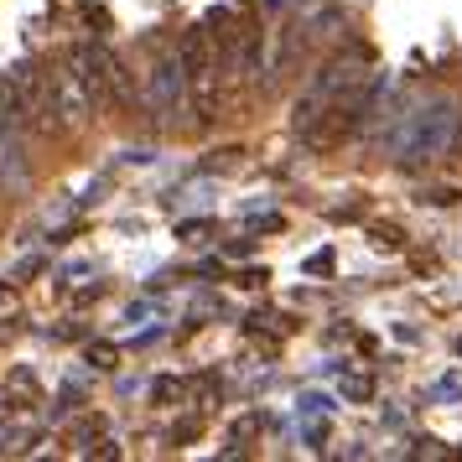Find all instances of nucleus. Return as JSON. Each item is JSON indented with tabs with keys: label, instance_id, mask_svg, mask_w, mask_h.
<instances>
[{
	"label": "nucleus",
	"instance_id": "ddd939ff",
	"mask_svg": "<svg viewBox=\"0 0 462 462\" xmlns=\"http://www.w3.org/2000/svg\"><path fill=\"white\" fill-rule=\"evenodd\" d=\"M457 358H462V337H457Z\"/></svg>",
	"mask_w": 462,
	"mask_h": 462
},
{
	"label": "nucleus",
	"instance_id": "20e7f679",
	"mask_svg": "<svg viewBox=\"0 0 462 462\" xmlns=\"http://www.w3.org/2000/svg\"><path fill=\"white\" fill-rule=\"evenodd\" d=\"M141 105H146V115L151 120H162V125H182V120H188L192 84H188V63H182L177 42L151 52L146 84H141Z\"/></svg>",
	"mask_w": 462,
	"mask_h": 462
},
{
	"label": "nucleus",
	"instance_id": "1a4fd4ad",
	"mask_svg": "<svg viewBox=\"0 0 462 462\" xmlns=\"http://www.w3.org/2000/svg\"><path fill=\"white\" fill-rule=\"evenodd\" d=\"M343 390H348V395H354V400H369V379H348Z\"/></svg>",
	"mask_w": 462,
	"mask_h": 462
},
{
	"label": "nucleus",
	"instance_id": "7ed1b4c3",
	"mask_svg": "<svg viewBox=\"0 0 462 462\" xmlns=\"http://www.w3.org/2000/svg\"><path fill=\"white\" fill-rule=\"evenodd\" d=\"M369 84H374L369 52H364V47H348V52H337V58H328V63H322V68L312 73L307 94L296 99L291 125H307L312 115H322L328 105H343V99H354V94H364Z\"/></svg>",
	"mask_w": 462,
	"mask_h": 462
},
{
	"label": "nucleus",
	"instance_id": "f8f14e48",
	"mask_svg": "<svg viewBox=\"0 0 462 462\" xmlns=\"http://www.w3.org/2000/svg\"><path fill=\"white\" fill-rule=\"evenodd\" d=\"M5 337H11V328H0V343H5Z\"/></svg>",
	"mask_w": 462,
	"mask_h": 462
},
{
	"label": "nucleus",
	"instance_id": "423d86ee",
	"mask_svg": "<svg viewBox=\"0 0 462 462\" xmlns=\"http://www.w3.org/2000/svg\"><path fill=\"white\" fill-rule=\"evenodd\" d=\"M32 188V156L16 135H0V192L16 198V192Z\"/></svg>",
	"mask_w": 462,
	"mask_h": 462
},
{
	"label": "nucleus",
	"instance_id": "9d476101",
	"mask_svg": "<svg viewBox=\"0 0 462 462\" xmlns=\"http://www.w3.org/2000/svg\"><path fill=\"white\" fill-rule=\"evenodd\" d=\"M437 395H462V379H457V374H452V379H441V384H437Z\"/></svg>",
	"mask_w": 462,
	"mask_h": 462
},
{
	"label": "nucleus",
	"instance_id": "9b49d317",
	"mask_svg": "<svg viewBox=\"0 0 462 462\" xmlns=\"http://www.w3.org/2000/svg\"><path fill=\"white\" fill-rule=\"evenodd\" d=\"M109 358H115L109 348H88V364H99V369H109Z\"/></svg>",
	"mask_w": 462,
	"mask_h": 462
},
{
	"label": "nucleus",
	"instance_id": "6e6552de",
	"mask_svg": "<svg viewBox=\"0 0 462 462\" xmlns=\"http://www.w3.org/2000/svg\"><path fill=\"white\" fill-rule=\"evenodd\" d=\"M99 431H105V420H84L79 426V441H99Z\"/></svg>",
	"mask_w": 462,
	"mask_h": 462
},
{
	"label": "nucleus",
	"instance_id": "f03ea898",
	"mask_svg": "<svg viewBox=\"0 0 462 462\" xmlns=\"http://www.w3.org/2000/svg\"><path fill=\"white\" fill-rule=\"evenodd\" d=\"M177 52H182V63H188L198 125H213V120L224 115V99H229V73H224V58H218V42H213L208 22L188 26V32L177 37Z\"/></svg>",
	"mask_w": 462,
	"mask_h": 462
},
{
	"label": "nucleus",
	"instance_id": "0eeeda50",
	"mask_svg": "<svg viewBox=\"0 0 462 462\" xmlns=\"http://www.w3.org/2000/svg\"><path fill=\"white\" fill-rule=\"evenodd\" d=\"M177 395H182V379H156V384H151V400H162V405L177 400Z\"/></svg>",
	"mask_w": 462,
	"mask_h": 462
},
{
	"label": "nucleus",
	"instance_id": "f257e3e1",
	"mask_svg": "<svg viewBox=\"0 0 462 462\" xmlns=\"http://www.w3.org/2000/svg\"><path fill=\"white\" fill-rule=\"evenodd\" d=\"M457 125H462V105L452 99V94H437V99H426V105L411 109V120L400 125L395 135V162L400 167H431V162H441L447 151L457 146Z\"/></svg>",
	"mask_w": 462,
	"mask_h": 462
},
{
	"label": "nucleus",
	"instance_id": "39448f33",
	"mask_svg": "<svg viewBox=\"0 0 462 462\" xmlns=\"http://www.w3.org/2000/svg\"><path fill=\"white\" fill-rule=\"evenodd\" d=\"M68 63H73V73L84 79L88 94H94V105L105 109V99H109V73H115V52H109L105 42H79Z\"/></svg>",
	"mask_w": 462,
	"mask_h": 462
}]
</instances>
